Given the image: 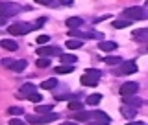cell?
<instances>
[{
	"instance_id": "17",
	"label": "cell",
	"mask_w": 148,
	"mask_h": 125,
	"mask_svg": "<svg viewBox=\"0 0 148 125\" xmlns=\"http://www.w3.org/2000/svg\"><path fill=\"white\" fill-rule=\"evenodd\" d=\"M100 50H104V52H113V50H117V43H111V41H108V43H100L98 44Z\"/></svg>"
},
{
	"instance_id": "7",
	"label": "cell",
	"mask_w": 148,
	"mask_h": 125,
	"mask_svg": "<svg viewBox=\"0 0 148 125\" xmlns=\"http://www.w3.org/2000/svg\"><path fill=\"white\" fill-rule=\"evenodd\" d=\"M137 89H139V85L137 83H133V81H128V83H124L122 86H120V96H133L137 92Z\"/></svg>"
},
{
	"instance_id": "8",
	"label": "cell",
	"mask_w": 148,
	"mask_h": 125,
	"mask_svg": "<svg viewBox=\"0 0 148 125\" xmlns=\"http://www.w3.org/2000/svg\"><path fill=\"white\" fill-rule=\"evenodd\" d=\"M69 35H71V37H80V39H91V37H98V33H95V31H80V30H74V28H71Z\"/></svg>"
},
{
	"instance_id": "38",
	"label": "cell",
	"mask_w": 148,
	"mask_h": 125,
	"mask_svg": "<svg viewBox=\"0 0 148 125\" xmlns=\"http://www.w3.org/2000/svg\"><path fill=\"white\" fill-rule=\"evenodd\" d=\"M61 125H78V122H65V123H61Z\"/></svg>"
},
{
	"instance_id": "18",
	"label": "cell",
	"mask_w": 148,
	"mask_h": 125,
	"mask_svg": "<svg viewBox=\"0 0 148 125\" xmlns=\"http://www.w3.org/2000/svg\"><path fill=\"white\" fill-rule=\"evenodd\" d=\"M2 48H6V50H9V52H15L17 50V43H13V41H9V39H2Z\"/></svg>"
},
{
	"instance_id": "32",
	"label": "cell",
	"mask_w": 148,
	"mask_h": 125,
	"mask_svg": "<svg viewBox=\"0 0 148 125\" xmlns=\"http://www.w3.org/2000/svg\"><path fill=\"white\" fill-rule=\"evenodd\" d=\"M9 125H24V122L18 120V118H11V120H9Z\"/></svg>"
},
{
	"instance_id": "29",
	"label": "cell",
	"mask_w": 148,
	"mask_h": 125,
	"mask_svg": "<svg viewBox=\"0 0 148 125\" xmlns=\"http://www.w3.org/2000/svg\"><path fill=\"white\" fill-rule=\"evenodd\" d=\"M8 112L11 114V116H17V114H22L24 110H22V107H9V109H8Z\"/></svg>"
},
{
	"instance_id": "21",
	"label": "cell",
	"mask_w": 148,
	"mask_h": 125,
	"mask_svg": "<svg viewBox=\"0 0 148 125\" xmlns=\"http://www.w3.org/2000/svg\"><path fill=\"white\" fill-rule=\"evenodd\" d=\"M92 120H100V122H106V123H111V118L108 116L106 112H102V110H96L95 112V118Z\"/></svg>"
},
{
	"instance_id": "1",
	"label": "cell",
	"mask_w": 148,
	"mask_h": 125,
	"mask_svg": "<svg viewBox=\"0 0 148 125\" xmlns=\"http://www.w3.org/2000/svg\"><path fill=\"white\" fill-rule=\"evenodd\" d=\"M32 30H37V28L34 24H28V22H15V24H11L8 28V31L11 35H26Z\"/></svg>"
},
{
	"instance_id": "24",
	"label": "cell",
	"mask_w": 148,
	"mask_h": 125,
	"mask_svg": "<svg viewBox=\"0 0 148 125\" xmlns=\"http://www.w3.org/2000/svg\"><path fill=\"white\" fill-rule=\"evenodd\" d=\"M59 59H61L63 64H74V63H76V57H74V55H69V53L67 55L61 53V55H59Z\"/></svg>"
},
{
	"instance_id": "13",
	"label": "cell",
	"mask_w": 148,
	"mask_h": 125,
	"mask_svg": "<svg viewBox=\"0 0 148 125\" xmlns=\"http://www.w3.org/2000/svg\"><path fill=\"white\" fill-rule=\"evenodd\" d=\"M122 103H124V105H132V107H141L143 99H141V98H132V96H124Z\"/></svg>"
},
{
	"instance_id": "27",
	"label": "cell",
	"mask_w": 148,
	"mask_h": 125,
	"mask_svg": "<svg viewBox=\"0 0 148 125\" xmlns=\"http://www.w3.org/2000/svg\"><path fill=\"white\" fill-rule=\"evenodd\" d=\"M37 66L39 68H48L50 66V59L48 57H39L37 59Z\"/></svg>"
},
{
	"instance_id": "35",
	"label": "cell",
	"mask_w": 148,
	"mask_h": 125,
	"mask_svg": "<svg viewBox=\"0 0 148 125\" xmlns=\"http://www.w3.org/2000/svg\"><path fill=\"white\" fill-rule=\"evenodd\" d=\"M89 125H108L106 122H100V120H96V122H89Z\"/></svg>"
},
{
	"instance_id": "4",
	"label": "cell",
	"mask_w": 148,
	"mask_h": 125,
	"mask_svg": "<svg viewBox=\"0 0 148 125\" xmlns=\"http://www.w3.org/2000/svg\"><path fill=\"white\" fill-rule=\"evenodd\" d=\"M135 72H137V63L135 61H124L115 74H117V76H130V74H135Z\"/></svg>"
},
{
	"instance_id": "2",
	"label": "cell",
	"mask_w": 148,
	"mask_h": 125,
	"mask_svg": "<svg viewBox=\"0 0 148 125\" xmlns=\"http://www.w3.org/2000/svg\"><path fill=\"white\" fill-rule=\"evenodd\" d=\"M124 17L126 18H132V20H145L148 18V11L145 7H126L124 9Z\"/></svg>"
},
{
	"instance_id": "3",
	"label": "cell",
	"mask_w": 148,
	"mask_h": 125,
	"mask_svg": "<svg viewBox=\"0 0 148 125\" xmlns=\"http://www.w3.org/2000/svg\"><path fill=\"white\" fill-rule=\"evenodd\" d=\"M59 118V114L56 112H48L45 116H28V123H34V125H45V123H50V122H56Z\"/></svg>"
},
{
	"instance_id": "22",
	"label": "cell",
	"mask_w": 148,
	"mask_h": 125,
	"mask_svg": "<svg viewBox=\"0 0 148 125\" xmlns=\"http://www.w3.org/2000/svg\"><path fill=\"white\" fill-rule=\"evenodd\" d=\"M35 112L37 114H48V112H52V105H37Z\"/></svg>"
},
{
	"instance_id": "39",
	"label": "cell",
	"mask_w": 148,
	"mask_h": 125,
	"mask_svg": "<svg viewBox=\"0 0 148 125\" xmlns=\"http://www.w3.org/2000/svg\"><path fill=\"white\" fill-rule=\"evenodd\" d=\"M146 6H148V0H146Z\"/></svg>"
},
{
	"instance_id": "31",
	"label": "cell",
	"mask_w": 148,
	"mask_h": 125,
	"mask_svg": "<svg viewBox=\"0 0 148 125\" xmlns=\"http://www.w3.org/2000/svg\"><path fill=\"white\" fill-rule=\"evenodd\" d=\"M28 99H30L32 103H39V101L43 99V98H41V94H37V92H34L32 96H28Z\"/></svg>"
},
{
	"instance_id": "37",
	"label": "cell",
	"mask_w": 148,
	"mask_h": 125,
	"mask_svg": "<svg viewBox=\"0 0 148 125\" xmlns=\"http://www.w3.org/2000/svg\"><path fill=\"white\" fill-rule=\"evenodd\" d=\"M126 125H143V122H130V123H126Z\"/></svg>"
},
{
	"instance_id": "9",
	"label": "cell",
	"mask_w": 148,
	"mask_h": 125,
	"mask_svg": "<svg viewBox=\"0 0 148 125\" xmlns=\"http://www.w3.org/2000/svg\"><path fill=\"white\" fill-rule=\"evenodd\" d=\"M18 9H21V7H18L17 4H9V2H4V4H2V13H4V17H11V15H15Z\"/></svg>"
},
{
	"instance_id": "10",
	"label": "cell",
	"mask_w": 148,
	"mask_h": 125,
	"mask_svg": "<svg viewBox=\"0 0 148 125\" xmlns=\"http://www.w3.org/2000/svg\"><path fill=\"white\" fill-rule=\"evenodd\" d=\"M35 89H37V86L34 85V83H26V85H22V86H21L18 94H21V96H26V98H28V96H32V94L35 92Z\"/></svg>"
},
{
	"instance_id": "16",
	"label": "cell",
	"mask_w": 148,
	"mask_h": 125,
	"mask_svg": "<svg viewBox=\"0 0 148 125\" xmlns=\"http://www.w3.org/2000/svg\"><path fill=\"white\" fill-rule=\"evenodd\" d=\"M130 24H132V18H117V20H113V28H117V30L126 28Z\"/></svg>"
},
{
	"instance_id": "33",
	"label": "cell",
	"mask_w": 148,
	"mask_h": 125,
	"mask_svg": "<svg viewBox=\"0 0 148 125\" xmlns=\"http://www.w3.org/2000/svg\"><path fill=\"white\" fill-rule=\"evenodd\" d=\"M45 22H46V18H45V17H41V18H37V22H35V28H39V26H43V24H45Z\"/></svg>"
},
{
	"instance_id": "5",
	"label": "cell",
	"mask_w": 148,
	"mask_h": 125,
	"mask_svg": "<svg viewBox=\"0 0 148 125\" xmlns=\"http://www.w3.org/2000/svg\"><path fill=\"white\" fill-rule=\"evenodd\" d=\"M37 55H41V57H50V55H61V50L56 48V46H48V44H43L37 48Z\"/></svg>"
},
{
	"instance_id": "11",
	"label": "cell",
	"mask_w": 148,
	"mask_h": 125,
	"mask_svg": "<svg viewBox=\"0 0 148 125\" xmlns=\"http://www.w3.org/2000/svg\"><path fill=\"white\" fill-rule=\"evenodd\" d=\"M120 112H122L124 118H135L137 114V107H132V105H124L122 109H120Z\"/></svg>"
},
{
	"instance_id": "25",
	"label": "cell",
	"mask_w": 148,
	"mask_h": 125,
	"mask_svg": "<svg viewBox=\"0 0 148 125\" xmlns=\"http://www.w3.org/2000/svg\"><path fill=\"white\" fill-rule=\"evenodd\" d=\"M102 61L106 64H111V66H113V64H122V59L120 57H104Z\"/></svg>"
},
{
	"instance_id": "12",
	"label": "cell",
	"mask_w": 148,
	"mask_h": 125,
	"mask_svg": "<svg viewBox=\"0 0 148 125\" xmlns=\"http://www.w3.org/2000/svg\"><path fill=\"white\" fill-rule=\"evenodd\" d=\"M92 118H95V114H91V112H83V110H78L76 116H74V120H76V122H91Z\"/></svg>"
},
{
	"instance_id": "34",
	"label": "cell",
	"mask_w": 148,
	"mask_h": 125,
	"mask_svg": "<svg viewBox=\"0 0 148 125\" xmlns=\"http://www.w3.org/2000/svg\"><path fill=\"white\" fill-rule=\"evenodd\" d=\"M37 4H41V6H50L52 4V0H35Z\"/></svg>"
},
{
	"instance_id": "30",
	"label": "cell",
	"mask_w": 148,
	"mask_h": 125,
	"mask_svg": "<svg viewBox=\"0 0 148 125\" xmlns=\"http://www.w3.org/2000/svg\"><path fill=\"white\" fill-rule=\"evenodd\" d=\"M35 43H39V44H48V43H50V37H48V35H39Z\"/></svg>"
},
{
	"instance_id": "14",
	"label": "cell",
	"mask_w": 148,
	"mask_h": 125,
	"mask_svg": "<svg viewBox=\"0 0 148 125\" xmlns=\"http://www.w3.org/2000/svg\"><path fill=\"white\" fill-rule=\"evenodd\" d=\"M56 86H58V79H56V77H50V79H45V81H43L41 89H45V90H54Z\"/></svg>"
},
{
	"instance_id": "6",
	"label": "cell",
	"mask_w": 148,
	"mask_h": 125,
	"mask_svg": "<svg viewBox=\"0 0 148 125\" xmlns=\"http://www.w3.org/2000/svg\"><path fill=\"white\" fill-rule=\"evenodd\" d=\"M98 79H100V77H98V76H95V74L89 72V70H87V72L80 77L82 85H85V86H96V85H98Z\"/></svg>"
},
{
	"instance_id": "36",
	"label": "cell",
	"mask_w": 148,
	"mask_h": 125,
	"mask_svg": "<svg viewBox=\"0 0 148 125\" xmlns=\"http://www.w3.org/2000/svg\"><path fill=\"white\" fill-rule=\"evenodd\" d=\"M59 2H61L63 6H71V4H72V0H59Z\"/></svg>"
},
{
	"instance_id": "19",
	"label": "cell",
	"mask_w": 148,
	"mask_h": 125,
	"mask_svg": "<svg viewBox=\"0 0 148 125\" xmlns=\"http://www.w3.org/2000/svg\"><path fill=\"white\" fill-rule=\"evenodd\" d=\"M83 24V20L80 17H71V18H67V26L69 28H78V26H82Z\"/></svg>"
},
{
	"instance_id": "26",
	"label": "cell",
	"mask_w": 148,
	"mask_h": 125,
	"mask_svg": "<svg viewBox=\"0 0 148 125\" xmlns=\"http://www.w3.org/2000/svg\"><path fill=\"white\" fill-rule=\"evenodd\" d=\"M56 72L58 74H71L72 72V64H61V66L56 68Z\"/></svg>"
},
{
	"instance_id": "28",
	"label": "cell",
	"mask_w": 148,
	"mask_h": 125,
	"mask_svg": "<svg viewBox=\"0 0 148 125\" xmlns=\"http://www.w3.org/2000/svg\"><path fill=\"white\" fill-rule=\"evenodd\" d=\"M69 109H71V110H76V112H78V110L83 109V105L80 103V101H69Z\"/></svg>"
},
{
	"instance_id": "15",
	"label": "cell",
	"mask_w": 148,
	"mask_h": 125,
	"mask_svg": "<svg viewBox=\"0 0 148 125\" xmlns=\"http://www.w3.org/2000/svg\"><path fill=\"white\" fill-rule=\"evenodd\" d=\"M26 66H28V63L24 61V59H21V61H15V63L11 64V70L13 72H24Z\"/></svg>"
},
{
	"instance_id": "23",
	"label": "cell",
	"mask_w": 148,
	"mask_h": 125,
	"mask_svg": "<svg viewBox=\"0 0 148 125\" xmlns=\"http://www.w3.org/2000/svg\"><path fill=\"white\" fill-rule=\"evenodd\" d=\"M102 101V94H91L87 98V105H98Z\"/></svg>"
},
{
	"instance_id": "20",
	"label": "cell",
	"mask_w": 148,
	"mask_h": 125,
	"mask_svg": "<svg viewBox=\"0 0 148 125\" xmlns=\"http://www.w3.org/2000/svg\"><path fill=\"white\" fill-rule=\"evenodd\" d=\"M83 43L80 39H71V41H67V48L69 50H76V48H82Z\"/></svg>"
}]
</instances>
